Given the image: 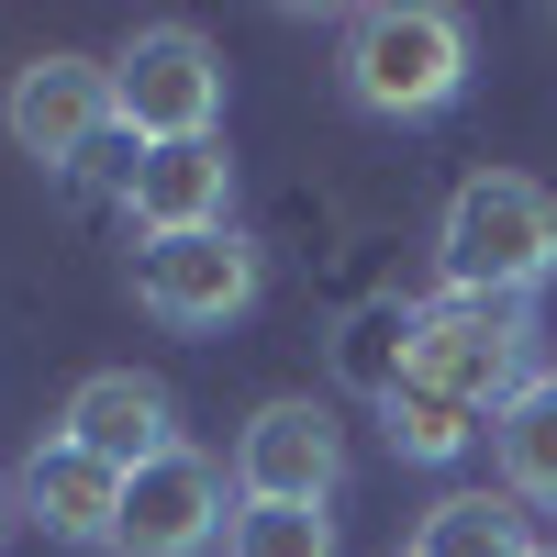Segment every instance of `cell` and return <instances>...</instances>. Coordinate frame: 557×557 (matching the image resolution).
<instances>
[{
	"label": "cell",
	"mask_w": 557,
	"mask_h": 557,
	"mask_svg": "<svg viewBox=\"0 0 557 557\" xmlns=\"http://www.w3.org/2000/svg\"><path fill=\"white\" fill-rule=\"evenodd\" d=\"M435 268H446L457 301H535L557 278V190L524 168L457 178V201L435 223Z\"/></svg>",
	"instance_id": "cell-1"
},
{
	"label": "cell",
	"mask_w": 557,
	"mask_h": 557,
	"mask_svg": "<svg viewBox=\"0 0 557 557\" xmlns=\"http://www.w3.org/2000/svg\"><path fill=\"white\" fill-rule=\"evenodd\" d=\"M335 78H346L357 112H380V123H424V112H446L457 89H469V23H457L446 0H380V12L346 23Z\"/></svg>",
	"instance_id": "cell-2"
},
{
	"label": "cell",
	"mask_w": 557,
	"mask_h": 557,
	"mask_svg": "<svg viewBox=\"0 0 557 557\" xmlns=\"http://www.w3.org/2000/svg\"><path fill=\"white\" fill-rule=\"evenodd\" d=\"M112 123L134 134V146H201V134H223V57H212V34H190V23L123 34Z\"/></svg>",
	"instance_id": "cell-3"
},
{
	"label": "cell",
	"mask_w": 557,
	"mask_h": 557,
	"mask_svg": "<svg viewBox=\"0 0 557 557\" xmlns=\"http://www.w3.org/2000/svg\"><path fill=\"white\" fill-rule=\"evenodd\" d=\"M412 380L469 401V412H502L524 380H535V312L524 301H424V323H412Z\"/></svg>",
	"instance_id": "cell-4"
},
{
	"label": "cell",
	"mask_w": 557,
	"mask_h": 557,
	"mask_svg": "<svg viewBox=\"0 0 557 557\" xmlns=\"http://www.w3.org/2000/svg\"><path fill=\"white\" fill-rule=\"evenodd\" d=\"M257 246L235 235V223H212V235H157L134 246V301H146L168 335H223V323L257 312Z\"/></svg>",
	"instance_id": "cell-5"
},
{
	"label": "cell",
	"mask_w": 557,
	"mask_h": 557,
	"mask_svg": "<svg viewBox=\"0 0 557 557\" xmlns=\"http://www.w3.org/2000/svg\"><path fill=\"white\" fill-rule=\"evenodd\" d=\"M0 123H12V146L34 157V168H78L101 134H123L112 123V57H34V67H12V101H0Z\"/></svg>",
	"instance_id": "cell-6"
},
{
	"label": "cell",
	"mask_w": 557,
	"mask_h": 557,
	"mask_svg": "<svg viewBox=\"0 0 557 557\" xmlns=\"http://www.w3.org/2000/svg\"><path fill=\"white\" fill-rule=\"evenodd\" d=\"M346 480V435L323 401H257L246 435H235V502H335Z\"/></svg>",
	"instance_id": "cell-7"
},
{
	"label": "cell",
	"mask_w": 557,
	"mask_h": 557,
	"mask_svg": "<svg viewBox=\"0 0 557 557\" xmlns=\"http://www.w3.org/2000/svg\"><path fill=\"white\" fill-rule=\"evenodd\" d=\"M223 524H235L223 469H212L201 446H168V457H146V469L123 480V535H112V557H201Z\"/></svg>",
	"instance_id": "cell-8"
},
{
	"label": "cell",
	"mask_w": 557,
	"mask_h": 557,
	"mask_svg": "<svg viewBox=\"0 0 557 557\" xmlns=\"http://www.w3.org/2000/svg\"><path fill=\"white\" fill-rule=\"evenodd\" d=\"M57 435L134 480L146 457L178 446V401H168V380H146V368H89V380L67 391V412H57Z\"/></svg>",
	"instance_id": "cell-9"
},
{
	"label": "cell",
	"mask_w": 557,
	"mask_h": 557,
	"mask_svg": "<svg viewBox=\"0 0 557 557\" xmlns=\"http://www.w3.org/2000/svg\"><path fill=\"white\" fill-rule=\"evenodd\" d=\"M223 201H235V157H223V134H201V146H134L123 168V223L134 235H212Z\"/></svg>",
	"instance_id": "cell-10"
},
{
	"label": "cell",
	"mask_w": 557,
	"mask_h": 557,
	"mask_svg": "<svg viewBox=\"0 0 557 557\" xmlns=\"http://www.w3.org/2000/svg\"><path fill=\"white\" fill-rule=\"evenodd\" d=\"M12 502H23L57 546H112V535H123V469H101V457L67 446V435H45V446L23 457Z\"/></svg>",
	"instance_id": "cell-11"
},
{
	"label": "cell",
	"mask_w": 557,
	"mask_h": 557,
	"mask_svg": "<svg viewBox=\"0 0 557 557\" xmlns=\"http://www.w3.org/2000/svg\"><path fill=\"white\" fill-rule=\"evenodd\" d=\"M412 323H424V301H401V290L357 301V312L335 323V380H346L357 401H391V391L412 380Z\"/></svg>",
	"instance_id": "cell-12"
},
{
	"label": "cell",
	"mask_w": 557,
	"mask_h": 557,
	"mask_svg": "<svg viewBox=\"0 0 557 557\" xmlns=\"http://www.w3.org/2000/svg\"><path fill=\"white\" fill-rule=\"evenodd\" d=\"M491 469L513 502H557V368H535V380L491 412Z\"/></svg>",
	"instance_id": "cell-13"
},
{
	"label": "cell",
	"mask_w": 557,
	"mask_h": 557,
	"mask_svg": "<svg viewBox=\"0 0 557 557\" xmlns=\"http://www.w3.org/2000/svg\"><path fill=\"white\" fill-rule=\"evenodd\" d=\"M412 557H535V524L513 491H446L412 535Z\"/></svg>",
	"instance_id": "cell-14"
},
{
	"label": "cell",
	"mask_w": 557,
	"mask_h": 557,
	"mask_svg": "<svg viewBox=\"0 0 557 557\" xmlns=\"http://www.w3.org/2000/svg\"><path fill=\"white\" fill-rule=\"evenodd\" d=\"M380 424H391V457H412V469H446V457H469V446L491 435V412L446 401V391H424V380H401V391L380 401Z\"/></svg>",
	"instance_id": "cell-15"
},
{
	"label": "cell",
	"mask_w": 557,
	"mask_h": 557,
	"mask_svg": "<svg viewBox=\"0 0 557 557\" xmlns=\"http://www.w3.org/2000/svg\"><path fill=\"white\" fill-rule=\"evenodd\" d=\"M223 557H335V524H323L312 502H235Z\"/></svg>",
	"instance_id": "cell-16"
},
{
	"label": "cell",
	"mask_w": 557,
	"mask_h": 557,
	"mask_svg": "<svg viewBox=\"0 0 557 557\" xmlns=\"http://www.w3.org/2000/svg\"><path fill=\"white\" fill-rule=\"evenodd\" d=\"M0 535H12V480H0Z\"/></svg>",
	"instance_id": "cell-17"
},
{
	"label": "cell",
	"mask_w": 557,
	"mask_h": 557,
	"mask_svg": "<svg viewBox=\"0 0 557 557\" xmlns=\"http://www.w3.org/2000/svg\"><path fill=\"white\" fill-rule=\"evenodd\" d=\"M535 557H557V546H535Z\"/></svg>",
	"instance_id": "cell-18"
}]
</instances>
